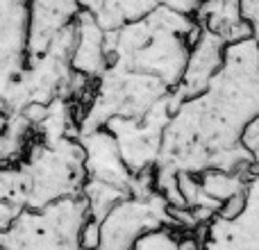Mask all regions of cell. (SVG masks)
<instances>
[{
    "instance_id": "28",
    "label": "cell",
    "mask_w": 259,
    "mask_h": 250,
    "mask_svg": "<svg viewBox=\"0 0 259 250\" xmlns=\"http://www.w3.org/2000/svg\"><path fill=\"white\" fill-rule=\"evenodd\" d=\"M0 250H7V248H5V246H0Z\"/></svg>"
},
{
    "instance_id": "7",
    "label": "cell",
    "mask_w": 259,
    "mask_h": 250,
    "mask_svg": "<svg viewBox=\"0 0 259 250\" xmlns=\"http://www.w3.org/2000/svg\"><path fill=\"white\" fill-rule=\"evenodd\" d=\"M175 107L178 105H175L173 96L168 94L161 100H157L143 114V118H112L105 123V128L116 139L121 159L130 173H141V171L155 166L157 157H159L164 128Z\"/></svg>"
},
{
    "instance_id": "25",
    "label": "cell",
    "mask_w": 259,
    "mask_h": 250,
    "mask_svg": "<svg viewBox=\"0 0 259 250\" xmlns=\"http://www.w3.org/2000/svg\"><path fill=\"white\" fill-rule=\"evenodd\" d=\"M180 250H200V243L196 241L193 232H187L180 237Z\"/></svg>"
},
{
    "instance_id": "22",
    "label": "cell",
    "mask_w": 259,
    "mask_h": 250,
    "mask_svg": "<svg viewBox=\"0 0 259 250\" xmlns=\"http://www.w3.org/2000/svg\"><path fill=\"white\" fill-rule=\"evenodd\" d=\"M246 189H248V187H246ZM243 205H246V191L234 193V196H230L228 200L221 205V210L216 212V216H221V219H234V216L241 214Z\"/></svg>"
},
{
    "instance_id": "10",
    "label": "cell",
    "mask_w": 259,
    "mask_h": 250,
    "mask_svg": "<svg viewBox=\"0 0 259 250\" xmlns=\"http://www.w3.org/2000/svg\"><path fill=\"white\" fill-rule=\"evenodd\" d=\"M225 46L228 44L216 32L202 27L198 39L189 48V57H187V64H184L182 77H180L178 87L170 91L175 105L202 94L209 87V82L214 80V75L219 73L221 64H223Z\"/></svg>"
},
{
    "instance_id": "19",
    "label": "cell",
    "mask_w": 259,
    "mask_h": 250,
    "mask_svg": "<svg viewBox=\"0 0 259 250\" xmlns=\"http://www.w3.org/2000/svg\"><path fill=\"white\" fill-rule=\"evenodd\" d=\"M241 146L250 152L255 166H259V116H255L241 132Z\"/></svg>"
},
{
    "instance_id": "1",
    "label": "cell",
    "mask_w": 259,
    "mask_h": 250,
    "mask_svg": "<svg viewBox=\"0 0 259 250\" xmlns=\"http://www.w3.org/2000/svg\"><path fill=\"white\" fill-rule=\"evenodd\" d=\"M259 116V44L241 39L225 46L223 64L202 94L175 107L161 137L159 173H202L207 169L255 171L241 132Z\"/></svg>"
},
{
    "instance_id": "16",
    "label": "cell",
    "mask_w": 259,
    "mask_h": 250,
    "mask_svg": "<svg viewBox=\"0 0 259 250\" xmlns=\"http://www.w3.org/2000/svg\"><path fill=\"white\" fill-rule=\"evenodd\" d=\"M255 171H221V169H207L198 173V182L200 189L209 198L219 200L223 205L230 196L246 191L248 180L252 178Z\"/></svg>"
},
{
    "instance_id": "15",
    "label": "cell",
    "mask_w": 259,
    "mask_h": 250,
    "mask_svg": "<svg viewBox=\"0 0 259 250\" xmlns=\"http://www.w3.org/2000/svg\"><path fill=\"white\" fill-rule=\"evenodd\" d=\"M157 7V0H103L98 12L91 14L105 32H112L125 23L139 21Z\"/></svg>"
},
{
    "instance_id": "3",
    "label": "cell",
    "mask_w": 259,
    "mask_h": 250,
    "mask_svg": "<svg viewBox=\"0 0 259 250\" xmlns=\"http://www.w3.org/2000/svg\"><path fill=\"white\" fill-rule=\"evenodd\" d=\"M23 210H39L62 198L80 196L87 180L84 150L77 137L32 139L30 148L14 161Z\"/></svg>"
},
{
    "instance_id": "18",
    "label": "cell",
    "mask_w": 259,
    "mask_h": 250,
    "mask_svg": "<svg viewBox=\"0 0 259 250\" xmlns=\"http://www.w3.org/2000/svg\"><path fill=\"white\" fill-rule=\"evenodd\" d=\"M180 237L175 228H157L141 234L132 250H180Z\"/></svg>"
},
{
    "instance_id": "27",
    "label": "cell",
    "mask_w": 259,
    "mask_h": 250,
    "mask_svg": "<svg viewBox=\"0 0 259 250\" xmlns=\"http://www.w3.org/2000/svg\"><path fill=\"white\" fill-rule=\"evenodd\" d=\"M3 123H5V116H0V128H3Z\"/></svg>"
},
{
    "instance_id": "14",
    "label": "cell",
    "mask_w": 259,
    "mask_h": 250,
    "mask_svg": "<svg viewBox=\"0 0 259 250\" xmlns=\"http://www.w3.org/2000/svg\"><path fill=\"white\" fill-rule=\"evenodd\" d=\"M34 139V125L27 121L23 112H14L5 116L0 128V166L18 161Z\"/></svg>"
},
{
    "instance_id": "13",
    "label": "cell",
    "mask_w": 259,
    "mask_h": 250,
    "mask_svg": "<svg viewBox=\"0 0 259 250\" xmlns=\"http://www.w3.org/2000/svg\"><path fill=\"white\" fill-rule=\"evenodd\" d=\"M73 30H75V44L71 50V68L89 80H96L107 68L105 30L87 12L77 14Z\"/></svg>"
},
{
    "instance_id": "12",
    "label": "cell",
    "mask_w": 259,
    "mask_h": 250,
    "mask_svg": "<svg viewBox=\"0 0 259 250\" xmlns=\"http://www.w3.org/2000/svg\"><path fill=\"white\" fill-rule=\"evenodd\" d=\"M80 12L75 0H27V57L44 53Z\"/></svg>"
},
{
    "instance_id": "2",
    "label": "cell",
    "mask_w": 259,
    "mask_h": 250,
    "mask_svg": "<svg viewBox=\"0 0 259 250\" xmlns=\"http://www.w3.org/2000/svg\"><path fill=\"white\" fill-rule=\"evenodd\" d=\"M193 16L157 5L143 18L105 32L107 64L159 77L175 89L182 77L189 48L200 34Z\"/></svg>"
},
{
    "instance_id": "4",
    "label": "cell",
    "mask_w": 259,
    "mask_h": 250,
    "mask_svg": "<svg viewBox=\"0 0 259 250\" xmlns=\"http://www.w3.org/2000/svg\"><path fill=\"white\" fill-rule=\"evenodd\" d=\"M170 91L173 89L155 75L107 64L96 77L89 100L75 112L77 132L105 128L112 118H143V114Z\"/></svg>"
},
{
    "instance_id": "8",
    "label": "cell",
    "mask_w": 259,
    "mask_h": 250,
    "mask_svg": "<svg viewBox=\"0 0 259 250\" xmlns=\"http://www.w3.org/2000/svg\"><path fill=\"white\" fill-rule=\"evenodd\" d=\"M27 64V0H0V116Z\"/></svg>"
},
{
    "instance_id": "17",
    "label": "cell",
    "mask_w": 259,
    "mask_h": 250,
    "mask_svg": "<svg viewBox=\"0 0 259 250\" xmlns=\"http://www.w3.org/2000/svg\"><path fill=\"white\" fill-rule=\"evenodd\" d=\"M80 196L84 198L91 219L103 221L105 216L109 214V210H112L114 205H118L123 198H127L130 193L125 189H118V187H114V184L100 182V180H84Z\"/></svg>"
},
{
    "instance_id": "26",
    "label": "cell",
    "mask_w": 259,
    "mask_h": 250,
    "mask_svg": "<svg viewBox=\"0 0 259 250\" xmlns=\"http://www.w3.org/2000/svg\"><path fill=\"white\" fill-rule=\"evenodd\" d=\"M75 3L80 5L82 12H87V14H96V12H98V7H100V3H103V0H75Z\"/></svg>"
},
{
    "instance_id": "11",
    "label": "cell",
    "mask_w": 259,
    "mask_h": 250,
    "mask_svg": "<svg viewBox=\"0 0 259 250\" xmlns=\"http://www.w3.org/2000/svg\"><path fill=\"white\" fill-rule=\"evenodd\" d=\"M77 141L84 150L87 180H100L118 189H125L130 193V182L134 173H130L127 166L123 164L114 134L107 128H96L77 132Z\"/></svg>"
},
{
    "instance_id": "5",
    "label": "cell",
    "mask_w": 259,
    "mask_h": 250,
    "mask_svg": "<svg viewBox=\"0 0 259 250\" xmlns=\"http://www.w3.org/2000/svg\"><path fill=\"white\" fill-rule=\"evenodd\" d=\"M87 216L89 210L82 196L23 210L0 232V246L7 250H80V230Z\"/></svg>"
},
{
    "instance_id": "24",
    "label": "cell",
    "mask_w": 259,
    "mask_h": 250,
    "mask_svg": "<svg viewBox=\"0 0 259 250\" xmlns=\"http://www.w3.org/2000/svg\"><path fill=\"white\" fill-rule=\"evenodd\" d=\"M21 207H16V205H12V202H5V200H0V232L3 230H7L9 225L14 223V219H16L18 214H21Z\"/></svg>"
},
{
    "instance_id": "20",
    "label": "cell",
    "mask_w": 259,
    "mask_h": 250,
    "mask_svg": "<svg viewBox=\"0 0 259 250\" xmlns=\"http://www.w3.org/2000/svg\"><path fill=\"white\" fill-rule=\"evenodd\" d=\"M100 246V221L87 216L80 230V250H96Z\"/></svg>"
},
{
    "instance_id": "6",
    "label": "cell",
    "mask_w": 259,
    "mask_h": 250,
    "mask_svg": "<svg viewBox=\"0 0 259 250\" xmlns=\"http://www.w3.org/2000/svg\"><path fill=\"white\" fill-rule=\"evenodd\" d=\"M157 228H175L170 205L159 191L150 196H127L100 221V246L96 250H132L141 234Z\"/></svg>"
},
{
    "instance_id": "9",
    "label": "cell",
    "mask_w": 259,
    "mask_h": 250,
    "mask_svg": "<svg viewBox=\"0 0 259 250\" xmlns=\"http://www.w3.org/2000/svg\"><path fill=\"white\" fill-rule=\"evenodd\" d=\"M200 250H259V166L248 180L246 205L234 219L214 216L193 230Z\"/></svg>"
},
{
    "instance_id": "21",
    "label": "cell",
    "mask_w": 259,
    "mask_h": 250,
    "mask_svg": "<svg viewBox=\"0 0 259 250\" xmlns=\"http://www.w3.org/2000/svg\"><path fill=\"white\" fill-rule=\"evenodd\" d=\"M239 14L250 25L252 39L259 44V0H239Z\"/></svg>"
},
{
    "instance_id": "23",
    "label": "cell",
    "mask_w": 259,
    "mask_h": 250,
    "mask_svg": "<svg viewBox=\"0 0 259 250\" xmlns=\"http://www.w3.org/2000/svg\"><path fill=\"white\" fill-rule=\"evenodd\" d=\"M202 0H157V5H164V7L173 9V12L187 14V16H193L198 12Z\"/></svg>"
}]
</instances>
